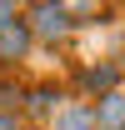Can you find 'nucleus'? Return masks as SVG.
<instances>
[{
	"mask_svg": "<svg viewBox=\"0 0 125 130\" xmlns=\"http://www.w3.org/2000/svg\"><path fill=\"white\" fill-rule=\"evenodd\" d=\"M25 25H30L35 40H65V35L75 30V20H70V5H55V0H40V5H30L25 10Z\"/></svg>",
	"mask_w": 125,
	"mask_h": 130,
	"instance_id": "f257e3e1",
	"label": "nucleus"
},
{
	"mask_svg": "<svg viewBox=\"0 0 125 130\" xmlns=\"http://www.w3.org/2000/svg\"><path fill=\"white\" fill-rule=\"evenodd\" d=\"M120 80H125V65H115V60H100V65H80V75H75V85H80V90H85L90 100L110 95V90H120Z\"/></svg>",
	"mask_w": 125,
	"mask_h": 130,
	"instance_id": "f03ea898",
	"label": "nucleus"
},
{
	"mask_svg": "<svg viewBox=\"0 0 125 130\" xmlns=\"http://www.w3.org/2000/svg\"><path fill=\"white\" fill-rule=\"evenodd\" d=\"M30 45H35V35H30V25H25V10H20L10 25H0V65L25 60V55H30Z\"/></svg>",
	"mask_w": 125,
	"mask_h": 130,
	"instance_id": "7ed1b4c3",
	"label": "nucleus"
},
{
	"mask_svg": "<svg viewBox=\"0 0 125 130\" xmlns=\"http://www.w3.org/2000/svg\"><path fill=\"white\" fill-rule=\"evenodd\" d=\"M45 130H95V110H90V100H65L60 110L45 120Z\"/></svg>",
	"mask_w": 125,
	"mask_h": 130,
	"instance_id": "20e7f679",
	"label": "nucleus"
},
{
	"mask_svg": "<svg viewBox=\"0 0 125 130\" xmlns=\"http://www.w3.org/2000/svg\"><path fill=\"white\" fill-rule=\"evenodd\" d=\"M90 110H95V130H125V90L90 100Z\"/></svg>",
	"mask_w": 125,
	"mask_h": 130,
	"instance_id": "39448f33",
	"label": "nucleus"
},
{
	"mask_svg": "<svg viewBox=\"0 0 125 130\" xmlns=\"http://www.w3.org/2000/svg\"><path fill=\"white\" fill-rule=\"evenodd\" d=\"M20 105H25V115H35V120H50L65 100H60V85H30Z\"/></svg>",
	"mask_w": 125,
	"mask_h": 130,
	"instance_id": "423d86ee",
	"label": "nucleus"
},
{
	"mask_svg": "<svg viewBox=\"0 0 125 130\" xmlns=\"http://www.w3.org/2000/svg\"><path fill=\"white\" fill-rule=\"evenodd\" d=\"M0 130H25V120H20L15 110H10V115H0Z\"/></svg>",
	"mask_w": 125,
	"mask_h": 130,
	"instance_id": "0eeeda50",
	"label": "nucleus"
},
{
	"mask_svg": "<svg viewBox=\"0 0 125 130\" xmlns=\"http://www.w3.org/2000/svg\"><path fill=\"white\" fill-rule=\"evenodd\" d=\"M120 90H125V80H120Z\"/></svg>",
	"mask_w": 125,
	"mask_h": 130,
	"instance_id": "6e6552de",
	"label": "nucleus"
}]
</instances>
